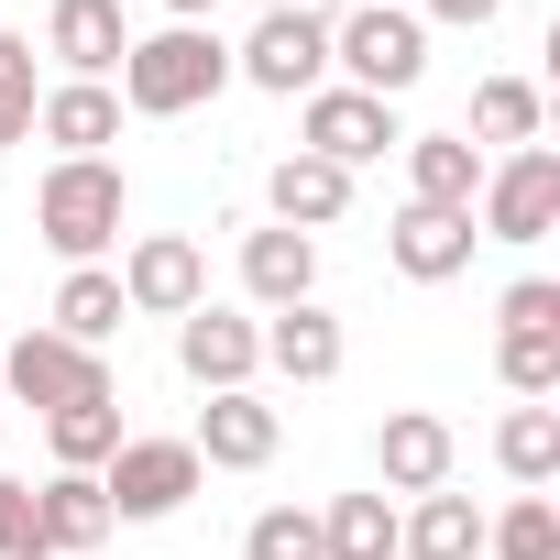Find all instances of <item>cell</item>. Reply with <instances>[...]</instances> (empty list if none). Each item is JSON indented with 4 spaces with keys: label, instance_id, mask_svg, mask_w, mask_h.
<instances>
[{
    "label": "cell",
    "instance_id": "33",
    "mask_svg": "<svg viewBox=\"0 0 560 560\" xmlns=\"http://www.w3.org/2000/svg\"><path fill=\"white\" fill-rule=\"evenodd\" d=\"M494 12H505V0H429V23H462V34H483Z\"/></svg>",
    "mask_w": 560,
    "mask_h": 560
},
{
    "label": "cell",
    "instance_id": "15",
    "mask_svg": "<svg viewBox=\"0 0 560 560\" xmlns=\"http://www.w3.org/2000/svg\"><path fill=\"white\" fill-rule=\"evenodd\" d=\"M45 56L67 78H121V56H132L121 0H56V12H45Z\"/></svg>",
    "mask_w": 560,
    "mask_h": 560
},
{
    "label": "cell",
    "instance_id": "22",
    "mask_svg": "<svg viewBox=\"0 0 560 560\" xmlns=\"http://www.w3.org/2000/svg\"><path fill=\"white\" fill-rule=\"evenodd\" d=\"M396 154H407V198H418V209H472V187H483V154H472L462 132H407Z\"/></svg>",
    "mask_w": 560,
    "mask_h": 560
},
{
    "label": "cell",
    "instance_id": "2",
    "mask_svg": "<svg viewBox=\"0 0 560 560\" xmlns=\"http://www.w3.org/2000/svg\"><path fill=\"white\" fill-rule=\"evenodd\" d=\"M121 209H132V187H121L110 154H56L45 187H34V231H45L67 264H100V253L121 242Z\"/></svg>",
    "mask_w": 560,
    "mask_h": 560
},
{
    "label": "cell",
    "instance_id": "28",
    "mask_svg": "<svg viewBox=\"0 0 560 560\" xmlns=\"http://www.w3.org/2000/svg\"><path fill=\"white\" fill-rule=\"evenodd\" d=\"M483 549H494V560H560V505H549V494H516V505L483 527Z\"/></svg>",
    "mask_w": 560,
    "mask_h": 560
},
{
    "label": "cell",
    "instance_id": "4",
    "mask_svg": "<svg viewBox=\"0 0 560 560\" xmlns=\"http://www.w3.org/2000/svg\"><path fill=\"white\" fill-rule=\"evenodd\" d=\"M231 78H253L264 100H308L330 89V12H253V34L231 45Z\"/></svg>",
    "mask_w": 560,
    "mask_h": 560
},
{
    "label": "cell",
    "instance_id": "10",
    "mask_svg": "<svg viewBox=\"0 0 560 560\" xmlns=\"http://www.w3.org/2000/svg\"><path fill=\"white\" fill-rule=\"evenodd\" d=\"M78 385H110V363H100V352H78V341H56V330L0 341V396H12V407H67Z\"/></svg>",
    "mask_w": 560,
    "mask_h": 560
},
{
    "label": "cell",
    "instance_id": "7",
    "mask_svg": "<svg viewBox=\"0 0 560 560\" xmlns=\"http://www.w3.org/2000/svg\"><path fill=\"white\" fill-rule=\"evenodd\" d=\"M407 132H396V100H363V89H308L298 100V154H319V165H374V154H396Z\"/></svg>",
    "mask_w": 560,
    "mask_h": 560
},
{
    "label": "cell",
    "instance_id": "14",
    "mask_svg": "<svg viewBox=\"0 0 560 560\" xmlns=\"http://www.w3.org/2000/svg\"><path fill=\"white\" fill-rule=\"evenodd\" d=\"M100 538H110L100 472H45V483H34V549H45V560H89Z\"/></svg>",
    "mask_w": 560,
    "mask_h": 560
},
{
    "label": "cell",
    "instance_id": "29",
    "mask_svg": "<svg viewBox=\"0 0 560 560\" xmlns=\"http://www.w3.org/2000/svg\"><path fill=\"white\" fill-rule=\"evenodd\" d=\"M242 560H319V516L308 505H264L242 527Z\"/></svg>",
    "mask_w": 560,
    "mask_h": 560
},
{
    "label": "cell",
    "instance_id": "27",
    "mask_svg": "<svg viewBox=\"0 0 560 560\" xmlns=\"http://www.w3.org/2000/svg\"><path fill=\"white\" fill-rule=\"evenodd\" d=\"M494 374H505L516 407H549L560 396V330H538V341L527 330H494Z\"/></svg>",
    "mask_w": 560,
    "mask_h": 560
},
{
    "label": "cell",
    "instance_id": "6",
    "mask_svg": "<svg viewBox=\"0 0 560 560\" xmlns=\"http://www.w3.org/2000/svg\"><path fill=\"white\" fill-rule=\"evenodd\" d=\"M198 483H209V472H198V451H187V440H121V451L100 462L110 527H154V516H176Z\"/></svg>",
    "mask_w": 560,
    "mask_h": 560
},
{
    "label": "cell",
    "instance_id": "5",
    "mask_svg": "<svg viewBox=\"0 0 560 560\" xmlns=\"http://www.w3.org/2000/svg\"><path fill=\"white\" fill-rule=\"evenodd\" d=\"M472 231H483V242H549V231H560V154L527 143V154L483 165V187H472Z\"/></svg>",
    "mask_w": 560,
    "mask_h": 560
},
{
    "label": "cell",
    "instance_id": "13",
    "mask_svg": "<svg viewBox=\"0 0 560 560\" xmlns=\"http://www.w3.org/2000/svg\"><path fill=\"white\" fill-rule=\"evenodd\" d=\"M451 462H462V440H451V418H429V407H396V418L374 429V472H385V494H440Z\"/></svg>",
    "mask_w": 560,
    "mask_h": 560
},
{
    "label": "cell",
    "instance_id": "30",
    "mask_svg": "<svg viewBox=\"0 0 560 560\" xmlns=\"http://www.w3.org/2000/svg\"><path fill=\"white\" fill-rule=\"evenodd\" d=\"M34 45L23 34H0V143H34Z\"/></svg>",
    "mask_w": 560,
    "mask_h": 560
},
{
    "label": "cell",
    "instance_id": "18",
    "mask_svg": "<svg viewBox=\"0 0 560 560\" xmlns=\"http://www.w3.org/2000/svg\"><path fill=\"white\" fill-rule=\"evenodd\" d=\"M34 132H45L56 154H110V143H121V100H110V78H56V89L34 100Z\"/></svg>",
    "mask_w": 560,
    "mask_h": 560
},
{
    "label": "cell",
    "instance_id": "25",
    "mask_svg": "<svg viewBox=\"0 0 560 560\" xmlns=\"http://www.w3.org/2000/svg\"><path fill=\"white\" fill-rule=\"evenodd\" d=\"M319 560H396V494H330Z\"/></svg>",
    "mask_w": 560,
    "mask_h": 560
},
{
    "label": "cell",
    "instance_id": "11",
    "mask_svg": "<svg viewBox=\"0 0 560 560\" xmlns=\"http://www.w3.org/2000/svg\"><path fill=\"white\" fill-rule=\"evenodd\" d=\"M472 242H483L472 209H418V198H407V209L385 220V264L407 275V287H451V275L472 264Z\"/></svg>",
    "mask_w": 560,
    "mask_h": 560
},
{
    "label": "cell",
    "instance_id": "12",
    "mask_svg": "<svg viewBox=\"0 0 560 560\" xmlns=\"http://www.w3.org/2000/svg\"><path fill=\"white\" fill-rule=\"evenodd\" d=\"M275 407L253 396V385H231V396H209L198 407V429H187V451H198V472H264L275 462Z\"/></svg>",
    "mask_w": 560,
    "mask_h": 560
},
{
    "label": "cell",
    "instance_id": "31",
    "mask_svg": "<svg viewBox=\"0 0 560 560\" xmlns=\"http://www.w3.org/2000/svg\"><path fill=\"white\" fill-rule=\"evenodd\" d=\"M494 330H527V341L560 330V287H549V275H516V287L494 298Z\"/></svg>",
    "mask_w": 560,
    "mask_h": 560
},
{
    "label": "cell",
    "instance_id": "17",
    "mask_svg": "<svg viewBox=\"0 0 560 560\" xmlns=\"http://www.w3.org/2000/svg\"><path fill=\"white\" fill-rule=\"evenodd\" d=\"M242 298L253 308H298V298H319V242L308 231H242Z\"/></svg>",
    "mask_w": 560,
    "mask_h": 560
},
{
    "label": "cell",
    "instance_id": "26",
    "mask_svg": "<svg viewBox=\"0 0 560 560\" xmlns=\"http://www.w3.org/2000/svg\"><path fill=\"white\" fill-rule=\"evenodd\" d=\"M462 143H472V154H483V143L527 154V143H538V89H527V78H483V89H472V132H462Z\"/></svg>",
    "mask_w": 560,
    "mask_h": 560
},
{
    "label": "cell",
    "instance_id": "32",
    "mask_svg": "<svg viewBox=\"0 0 560 560\" xmlns=\"http://www.w3.org/2000/svg\"><path fill=\"white\" fill-rule=\"evenodd\" d=\"M0 560H45L34 549V483H12V472H0Z\"/></svg>",
    "mask_w": 560,
    "mask_h": 560
},
{
    "label": "cell",
    "instance_id": "1",
    "mask_svg": "<svg viewBox=\"0 0 560 560\" xmlns=\"http://www.w3.org/2000/svg\"><path fill=\"white\" fill-rule=\"evenodd\" d=\"M231 89V45L209 34V23H165V34H132V56H121V110H143V121H176V110H198V100H220Z\"/></svg>",
    "mask_w": 560,
    "mask_h": 560
},
{
    "label": "cell",
    "instance_id": "20",
    "mask_svg": "<svg viewBox=\"0 0 560 560\" xmlns=\"http://www.w3.org/2000/svg\"><path fill=\"white\" fill-rule=\"evenodd\" d=\"M264 209H275V231H308V242H319V231L352 209V176L319 165V154H287V165L264 176Z\"/></svg>",
    "mask_w": 560,
    "mask_h": 560
},
{
    "label": "cell",
    "instance_id": "34",
    "mask_svg": "<svg viewBox=\"0 0 560 560\" xmlns=\"http://www.w3.org/2000/svg\"><path fill=\"white\" fill-rule=\"evenodd\" d=\"M165 12H176V23H209V12H220V0H165Z\"/></svg>",
    "mask_w": 560,
    "mask_h": 560
},
{
    "label": "cell",
    "instance_id": "23",
    "mask_svg": "<svg viewBox=\"0 0 560 560\" xmlns=\"http://www.w3.org/2000/svg\"><path fill=\"white\" fill-rule=\"evenodd\" d=\"M396 560H483V516H472V494H418L407 516H396Z\"/></svg>",
    "mask_w": 560,
    "mask_h": 560
},
{
    "label": "cell",
    "instance_id": "24",
    "mask_svg": "<svg viewBox=\"0 0 560 560\" xmlns=\"http://www.w3.org/2000/svg\"><path fill=\"white\" fill-rule=\"evenodd\" d=\"M494 462H505V483L549 494V483H560V407H505V429H494Z\"/></svg>",
    "mask_w": 560,
    "mask_h": 560
},
{
    "label": "cell",
    "instance_id": "19",
    "mask_svg": "<svg viewBox=\"0 0 560 560\" xmlns=\"http://www.w3.org/2000/svg\"><path fill=\"white\" fill-rule=\"evenodd\" d=\"M121 440H132V429H121V396H110V385H78L67 407H45V451H56V472H100Z\"/></svg>",
    "mask_w": 560,
    "mask_h": 560
},
{
    "label": "cell",
    "instance_id": "35",
    "mask_svg": "<svg viewBox=\"0 0 560 560\" xmlns=\"http://www.w3.org/2000/svg\"><path fill=\"white\" fill-rule=\"evenodd\" d=\"M253 12H298V0H253Z\"/></svg>",
    "mask_w": 560,
    "mask_h": 560
},
{
    "label": "cell",
    "instance_id": "16",
    "mask_svg": "<svg viewBox=\"0 0 560 560\" xmlns=\"http://www.w3.org/2000/svg\"><path fill=\"white\" fill-rule=\"evenodd\" d=\"M264 363L287 374V385H330V374L352 363V341H341V319H330L319 298H298V308L264 319Z\"/></svg>",
    "mask_w": 560,
    "mask_h": 560
},
{
    "label": "cell",
    "instance_id": "8",
    "mask_svg": "<svg viewBox=\"0 0 560 560\" xmlns=\"http://www.w3.org/2000/svg\"><path fill=\"white\" fill-rule=\"evenodd\" d=\"M198 298H209V264H198L187 231H143V242L121 253V308H132V319H187Z\"/></svg>",
    "mask_w": 560,
    "mask_h": 560
},
{
    "label": "cell",
    "instance_id": "21",
    "mask_svg": "<svg viewBox=\"0 0 560 560\" xmlns=\"http://www.w3.org/2000/svg\"><path fill=\"white\" fill-rule=\"evenodd\" d=\"M121 275L110 264H67V287H56V308H45V330L56 341H78V352H100V341H121Z\"/></svg>",
    "mask_w": 560,
    "mask_h": 560
},
{
    "label": "cell",
    "instance_id": "9",
    "mask_svg": "<svg viewBox=\"0 0 560 560\" xmlns=\"http://www.w3.org/2000/svg\"><path fill=\"white\" fill-rule=\"evenodd\" d=\"M176 363H187V385H209V396H231V385H253L264 374V319H242V308H187L176 319Z\"/></svg>",
    "mask_w": 560,
    "mask_h": 560
},
{
    "label": "cell",
    "instance_id": "3",
    "mask_svg": "<svg viewBox=\"0 0 560 560\" xmlns=\"http://www.w3.org/2000/svg\"><path fill=\"white\" fill-rule=\"evenodd\" d=\"M330 67H341V89H363V100H407V89L429 78V23L407 12V0H363V12L330 23Z\"/></svg>",
    "mask_w": 560,
    "mask_h": 560
}]
</instances>
